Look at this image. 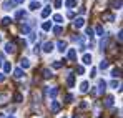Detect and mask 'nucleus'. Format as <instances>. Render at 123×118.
I'll use <instances>...</instances> for the list:
<instances>
[{
  "instance_id": "nucleus-1",
  "label": "nucleus",
  "mask_w": 123,
  "mask_h": 118,
  "mask_svg": "<svg viewBox=\"0 0 123 118\" xmlns=\"http://www.w3.org/2000/svg\"><path fill=\"white\" fill-rule=\"evenodd\" d=\"M15 7V2L13 0H5L3 2V10H12Z\"/></svg>"
},
{
  "instance_id": "nucleus-2",
  "label": "nucleus",
  "mask_w": 123,
  "mask_h": 118,
  "mask_svg": "<svg viewBox=\"0 0 123 118\" xmlns=\"http://www.w3.org/2000/svg\"><path fill=\"white\" fill-rule=\"evenodd\" d=\"M5 52H7V53H13V52H15V42H8V43L5 45Z\"/></svg>"
},
{
  "instance_id": "nucleus-3",
  "label": "nucleus",
  "mask_w": 123,
  "mask_h": 118,
  "mask_svg": "<svg viewBox=\"0 0 123 118\" xmlns=\"http://www.w3.org/2000/svg\"><path fill=\"white\" fill-rule=\"evenodd\" d=\"M83 25H85V19H82V17L75 19V22H73V27H75V28H82Z\"/></svg>"
},
{
  "instance_id": "nucleus-4",
  "label": "nucleus",
  "mask_w": 123,
  "mask_h": 118,
  "mask_svg": "<svg viewBox=\"0 0 123 118\" xmlns=\"http://www.w3.org/2000/svg\"><path fill=\"white\" fill-rule=\"evenodd\" d=\"M110 5H111L113 10H120V8H122V0H111Z\"/></svg>"
},
{
  "instance_id": "nucleus-5",
  "label": "nucleus",
  "mask_w": 123,
  "mask_h": 118,
  "mask_svg": "<svg viewBox=\"0 0 123 118\" xmlns=\"http://www.w3.org/2000/svg\"><path fill=\"white\" fill-rule=\"evenodd\" d=\"M50 12H52V7H50V5L43 7V10H42V17H43V19H47V17L50 15Z\"/></svg>"
},
{
  "instance_id": "nucleus-6",
  "label": "nucleus",
  "mask_w": 123,
  "mask_h": 118,
  "mask_svg": "<svg viewBox=\"0 0 123 118\" xmlns=\"http://www.w3.org/2000/svg\"><path fill=\"white\" fill-rule=\"evenodd\" d=\"M52 50H53V43H52V42H47V43L43 45V52H45V53H50Z\"/></svg>"
},
{
  "instance_id": "nucleus-7",
  "label": "nucleus",
  "mask_w": 123,
  "mask_h": 118,
  "mask_svg": "<svg viewBox=\"0 0 123 118\" xmlns=\"http://www.w3.org/2000/svg\"><path fill=\"white\" fill-rule=\"evenodd\" d=\"M47 95H48V97H52V98H55V97L58 95V88H52V90H50V88H47Z\"/></svg>"
},
{
  "instance_id": "nucleus-8",
  "label": "nucleus",
  "mask_w": 123,
  "mask_h": 118,
  "mask_svg": "<svg viewBox=\"0 0 123 118\" xmlns=\"http://www.w3.org/2000/svg\"><path fill=\"white\" fill-rule=\"evenodd\" d=\"M60 108H62V105L58 101H52V113H58Z\"/></svg>"
},
{
  "instance_id": "nucleus-9",
  "label": "nucleus",
  "mask_w": 123,
  "mask_h": 118,
  "mask_svg": "<svg viewBox=\"0 0 123 118\" xmlns=\"http://www.w3.org/2000/svg\"><path fill=\"white\" fill-rule=\"evenodd\" d=\"M105 88H106V81L100 80V81H98V93H103V92H105Z\"/></svg>"
},
{
  "instance_id": "nucleus-10",
  "label": "nucleus",
  "mask_w": 123,
  "mask_h": 118,
  "mask_svg": "<svg viewBox=\"0 0 123 118\" xmlns=\"http://www.w3.org/2000/svg\"><path fill=\"white\" fill-rule=\"evenodd\" d=\"M57 47H58V50H60V52H65V50H67V42L60 40V42L57 43Z\"/></svg>"
},
{
  "instance_id": "nucleus-11",
  "label": "nucleus",
  "mask_w": 123,
  "mask_h": 118,
  "mask_svg": "<svg viewBox=\"0 0 123 118\" xmlns=\"http://www.w3.org/2000/svg\"><path fill=\"white\" fill-rule=\"evenodd\" d=\"M68 58L70 60L77 58V50H75V48H70V50H68Z\"/></svg>"
},
{
  "instance_id": "nucleus-12",
  "label": "nucleus",
  "mask_w": 123,
  "mask_h": 118,
  "mask_svg": "<svg viewBox=\"0 0 123 118\" xmlns=\"http://www.w3.org/2000/svg\"><path fill=\"white\" fill-rule=\"evenodd\" d=\"M13 101H15V103H22V101H23V95H22V93H15V95H13Z\"/></svg>"
},
{
  "instance_id": "nucleus-13",
  "label": "nucleus",
  "mask_w": 123,
  "mask_h": 118,
  "mask_svg": "<svg viewBox=\"0 0 123 118\" xmlns=\"http://www.w3.org/2000/svg\"><path fill=\"white\" fill-rule=\"evenodd\" d=\"M83 63H85V65H90V63H92V55H90V53H85V55H83Z\"/></svg>"
},
{
  "instance_id": "nucleus-14",
  "label": "nucleus",
  "mask_w": 123,
  "mask_h": 118,
  "mask_svg": "<svg viewBox=\"0 0 123 118\" xmlns=\"http://www.w3.org/2000/svg\"><path fill=\"white\" fill-rule=\"evenodd\" d=\"M67 85H68V87H73V85H75V75H68V78H67Z\"/></svg>"
},
{
  "instance_id": "nucleus-15",
  "label": "nucleus",
  "mask_w": 123,
  "mask_h": 118,
  "mask_svg": "<svg viewBox=\"0 0 123 118\" xmlns=\"http://www.w3.org/2000/svg\"><path fill=\"white\" fill-rule=\"evenodd\" d=\"M88 87H90V83L88 81H82V85H80V92H88Z\"/></svg>"
},
{
  "instance_id": "nucleus-16",
  "label": "nucleus",
  "mask_w": 123,
  "mask_h": 118,
  "mask_svg": "<svg viewBox=\"0 0 123 118\" xmlns=\"http://www.w3.org/2000/svg\"><path fill=\"white\" fill-rule=\"evenodd\" d=\"M13 77H15V78H22V77H23V70H22V68H17V70L13 72Z\"/></svg>"
},
{
  "instance_id": "nucleus-17",
  "label": "nucleus",
  "mask_w": 123,
  "mask_h": 118,
  "mask_svg": "<svg viewBox=\"0 0 123 118\" xmlns=\"http://www.w3.org/2000/svg\"><path fill=\"white\" fill-rule=\"evenodd\" d=\"M120 73H122V70H120V68H113V70H111V77H113V78H118V77H120Z\"/></svg>"
},
{
  "instance_id": "nucleus-18",
  "label": "nucleus",
  "mask_w": 123,
  "mask_h": 118,
  "mask_svg": "<svg viewBox=\"0 0 123 118\" xmlns=\"http://www.w3.org/2000/svg\"><path fill=\"white\" fill-rule=\"evenodd\" d=\"M42 75H43V78H52L53 75H52V72L48 70V68H45L43 72H42Z\"/></svg>"
},
{
  "instance_id": "nucleus-19",
  "label": "nucleus",
  "mask_w": 123,
  "mask_h": 118,
  "mask_svg": "<svg viewBox=\"0 0 123 118\" xmlns=\"http://www.w3.org/2000/svg\"><path fill=\"white\" fill-rule=\"evenodd\" d=\"M20 67L22 68H28V67H30V62H28L27 58H22L20 60Z\"/></svg>"
},
{
  "instance_id": "nucleus-20",
  "label": "nucleus",
  "mask_w": 123,
  "mask_h": 118,
  "mask_svg": "<svg viewBox=\"0 0 123 118\" xmlns=\"http://www.w3.org/2000/svg\"><path fill=\"white\" fill-rule=\"evenodd\" d=\"M65 5H67L68 8H73V7L77 5V0H65Z\"/></svg>"
},
{
  "instance_id": "nucleus-21",
  "label": "nucleus",
  "mask_w": 123,
  "mask_h": 118,
  "mask_svg": "<svg viewBox=\"0 0 123 118\" xmlns=\"http://www.w3.org/2000/svg\"><path fill=\"white\" fill-rule=\"evenodd\" d=\"M106 45H108V38L105 37V38H102V42H100V50H105Z\"/></svg>"
},
{
  "instance_id": "nucleus-22",
  "label": "nucleus",
  "mask_w": 123,
  "mask_h": 118,
  "mask_svg": "<svg viewBox=\"0 0 123 118\" xmlns=\"http://www.w3.org/2000/svg\"><path fill=\"white\" fill-rule=\"evenodd\" d=\"M103 19L108 20V22H113V20H115V15H113V13H103Z\"/></svg>"
},
{
  "instance_id": "nucleus-23",
  "label": "nucleus",
  "mask_w": 123,
  "mask_h": 118,
  "mask_svg": "<svg viewBox=\"0 0 123 118\" xmlns=\"http://www.w3.org/2000/svg\"><path fill=\"white\" fill-rule=\"evenodd\" d=\"M37 8H40V2H35V0H33V2L30 3V10H37Z\"/></svg>"
},
{
  "instance_id": "nucleus-24",
  "label": "nucleus",
  "mask_w": 123,
  "mask_h": 118,
  "mask_svg": "<svg viewBox=\"0 0 123 118\" xmlns=\"http://www.w3.org/2000/svg\"><path fill=\"white\" fill-rule=\"evenodd\" d=\"M113 101H115L113 97H106V100H105V106H111V105H113Z\"/></svg>"
},
{
  "instance_id": "nucleus-25",
  "label": "nucleus",
  "mask_w": 123,
  "mask_h": 118,
  "mask_svg": "<svg viewBox=\"0 0 123 118\" xmlns=\"http://www.w3.org/2000/svg\"><path fill=\"white\" fill-rule=\"evenodd\" d=\"M42 27H43V30H45V32H48V30L52 28V22H43V25H42Z\"/></svg>"
},
{
  "instance_id": "nucleus-26",
  "label": "nucleus",
  "mask_w": 123,
  "mask_h": 118,
  "mask_svg": "<svg viewBox=\"0 0 123 118\" xmlns=\"http://www.w3.org/2000/svg\"><path fill=\"white\" fill-rule=\"evenodd\" d=\"M22 32H23V35H25V33H28V32H30V25H27V23H25V25H22Z\"/></svg>"
},
{
  "instance_id": "nucleus-27",
  "label": "nucleus",
  "mask_w": 123,
  "mask_h": 118,
  "mask_svg": "<svg viewBox=\"0 0 123 118\" xmlns=\"http://www.w3.org/2000/svg\"><path fill=\"white\" fill-rule=\"evenodd\" d=\"M52 67H53V68H62V62L60 60H55V62L52 63Z\"/></svg>"
},
{
  "instance_id": "nucleus-28",
  "label": "nucleus",
  "mask_w": 123,
  "mask_h": 118,
  "mask_svg": "<svg viewBox=\"0 0 123 118\" xmlns=\"http://www.w3.org/2000/svg\"><path fill=\"white\" fill-rule=\"evenodd\" d=\"M97 33H98V35H102V37H103V33H105V30H103V27H102V25H97Z\"/></svg>"
},
{
  "instance_id": "nucleus-29",
  "label": "nucleus",
  "mask_w": 123,
  "mask_h": 118,
  "mask_svg": "<svg viewBox=\"0 0 123 118\" xmlns=\"http://www.w3.org/2000/svg\"><path fill=\"white\" fill-rule=\"evenodd\" d=\"M3 70H5V72H7V73H8V72H10V70H12V65H10V62H7V63H5V65H3Z\"/></svg>"
},
{
  "instance_id": "nucleus-30",
  "label": "nucleus",
  "mask_w": 123,
  "mask_h": 118,
  "mask_svg": "<svg viewBox=\"0 0 123 118\" xmlns=\"http://www.w3.org/2000/svg\"><path fill=\"white\" fill-rule=\"evenodd\" d=\"M10 22H12V20L8 19V17H5V19H2V25H3V27H7V25H8Z\"/></svg>"
},
{
  "instance_id": "nucleus-31",
  "label": "nucleus",
  "mask_w": 123,
  "mask_h": 118,
  "mask_svg": "<svg viewBox=\"0 0 123 118\" xmlns=\"http://www.w3.org/2000/svg\"><path fill=\"white\" fill-rule=\"evenodd\" d=\"M100 68H102V70L108 68V62H106V60H102V63H100Z\"/></svg>"
},
{
  "instance_id": "nucleus-32",
  "label": "nucleus",
  "mask_w": 123,
  "mask_h": 118,
  "mask_svg": "<svg viewBox=\"0 0 123 118\" xmlns=\"http://www.w3.org/2000/svg\"><path fill=\"white\" fill-rule=\"evenodd\" d=\"M22 17H25V12H23V10H18L17 15H15V19H22Z\"/></svg>"
},
{
  "instance_id": "nucleus-33",
  "label": "nucleus",
  "mask_w": 123,
  "mask_h": 118,
  "mask_svg": "<svg viewBox=\"0 0 123 118\" xmlns=\"http://www.w3.org/2000/svg\"><path fill=\"white\" fill-rule=\"evenodd\" d=\"M77 73H80V75H83V73H85V68H83L82 65H78V67H77Z\"/></svg>"
},
{
  "instance_id": "nucleus-34",
  "label": "nucleus",
  "mask_w": 123,
  "mask_h": 118,
  "mask_svg": "<svg viewBox=\"0 0 123 118\" xmlns=\"http://www.w3.org/2000/svg\"><path fill=\"white\" fill-rule=\"evenodd\" d=\"M53 20H55L57 23H62V20H63V17H62V15H55V17H53Z\"/></svg>"
},
{
  "instance_id": "nucleus-35",
  "label": "nucleus",
  "mask_w": 123,
  "mask_h": 118,
  "mask_svg": "<svg viewBox=\"0 0 123 118\" xmlns=\"http://www.w3.org/2000/svg\"><path fill=\"white\" fill-rule=\"evenodd\" d=\"M86 35H88V37H90V38H93V30H92V28H90V27H88V28H86Z\"/></svg>"
},
{
  "instance_id": "nucleus-36",
  "label": "nucleus",
  "mask_w": 123,
  "mask_h": 118,
  "mask_svg": "<svg viewBox=\"0 0 123 118\" xmlns=\"http://www.w3.org/2000/svg\"><path fill=\"white\" fill-rule=\"evenodd\" d=\"M65 100H67L68 103H72V101H73V95H70V93H68V95L65 97Z\"/></svg>"
},
{
  "instance_id": "nucleus-37",
  "label": "nucleus",
  "mask_w": 123,
  "mask_h": 118,
  "mask_svg": "<svg viewBox=\"0 0 123 118\" xmlns=\"http://www.w3.org/2000/svg\"><path fill=\"white\" fill-rule=\"evenodd\" d=\"M53 33H57V35L62 33V27H55V28H53Z\"/></svg>"
},
{
  "instance_id": "nucleus-38",
  "label": "nucleus",
  "mask_w": 123,
  "mask_h": 118,
  "mask_svg": "<svg viewBox=\"0 0 123 118\" xmlns=\"http://www.w3.org/2000/svg\"><path fill=\"white\" fill-rule=\"evenodd\" d=\"M118 87H120V83H118V81H111V88H115V90H117Z\"/></svg>"
},
{
  "instance_id": "nucleus-39",
  "label": "nucleus",
  "mask_w": 123,
  "mask_h": 118,
  "mask_svg": "<svg viewBox=\"0 0 123 118\" xmlns=\"http://www.w3.org/2000/svg\"><path fill=\"white\" fill-rule=\"evenodd\" d=\"M55 7L60 8V7H62V0H55Z\"/></svg>"
},
{
  "instance_id": "nucleus-40",
  "label": "nucleus",
  "mask_w": 123,
  "mask_h": 118,
  "mask_svg": "<svg viewBox=\"0 0 123 118\" xmlns=\"http://www.w3.org/2000/svg\"><path fill=\"white\" fill-rule=\"evenodd\" d=\"M3 100H7V95H0V103H3Z\"/></svg>"
},
{
  "instance_id": "nucleus-41",
  "label": "nucleus",
  "mask_w": 123,
  "mask_h": 118,
  "mask_svg": "<svg viewBox=\"0 0 123 118\" xmlns=\"http://www.w3.org/2000/svg\"><path fill=\"white\" fill-rule=\"evenodd\" d=\"M38 50H40V45H35V48H33V52H35V53H38Z\"/></svg>"
},
{
  "instance_id": "nucleus-42",
  "label": "nucleus",
  "mask_w": 123,
  "mask_h": 118,
  "mask_svg": "<svg viewBox=\"0 0 123 118\" xmlns=\"http://www.w3.org/2000/svg\"><path fill=\"white\" fill-rule=\"evenodd\" d=\"M3 80H5V75H3V73H0V83H2Z\"/></svg>"
},
{
  "instance_id": "nucleus-43",
  "label": "nucleus",
  "mask_w": 123,
  "mask_h": 118,
  "mask_svg": "<svg viewBox=\"0 0 123 118\" xmlns=\"http://www.w3.org/2000/svg\"><path fill=\"white\" fill-rule=\"evenodd\" d=\"M13 2H15V3H23L25 0H13Z\"/></svg>"
},
{
  "instance_id": "nucleus-44",
  "label": "nucleus",
  "mask_w": 123,
  "mask_h": 118,
  "mask_svg": "<svg viewBox=\"0 0 123 118\" xmlns=\"http://www.w3.org/2000/svg\"><path fill=\"white\" fill-rule=\"evenodd\" d=\"M73 118H80V117H78V115H75V117H73Z\"/></svg>"
},
{
  "instance_id": "nucleus-45",
  "label": "nucleus",
  "mask_w": 123,
  "mask_h": 118,
  "mask_svg": "<svg viewBox=\"0 0 123 118\" xmlns=\"http://www.w3.org/2000/svg\"><path fill=\"white\" fill-rule=\"evenodd\" d=\"M8 118H15V117H8Z\"/></svg>"
},
{
  "instance_id": "nucleus-46",
  "label": "nucleus",
  "mask_w": 123,
  "mask_h": 118,
  "mask_svg": "<svg viewBox=\"0 0 123 118\" xmlns=\"http://www.w3.org/2000/svg\"><path fill=\"white\" fill-rule=\"evenodd\" d=\"M0 67H2V62H0Z\"/></svg>"
},
{
  "instance_id": "nucleus-47",
  "label": "nucleus",
  "mask_w": 123,
  "mask_h": 118,
  "mask_svg": "<svg viewBox=\"0 0 123 118\" xmlns=\"http://www.w3.org/2000/svg\"><path fill=\"white\" fill-rule=\"evenodd\" d=\"M0 42H2V37H0Z\"/></svg>"
},
{
  "instance_id": "nucleus-48",
  "label": "nucleus",
  "mask_w": 123,
  "mask_h": 118,
  "mask_svg": "<svg viewBox=\"0 0 123 118\" xmlns=\"http://www.w3.org/2000/svg\"><path fill=\"white\" fill-rule=\"evenodd\" d=\"M63 118H67V117H63Z\"/></svg>"
}]
</instances>
